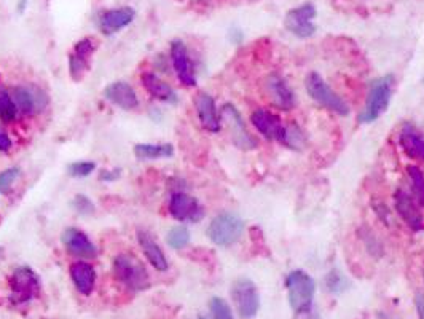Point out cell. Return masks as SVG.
<instances>
[{
	"mask_svg": "<svg viewBox=\"0 0 424 319\" xmlns=\"http://www.w3.org/2000/svg\"><path fill=\"white\" fill-rule=\"evenodd\" d=\"M305 86L310 96L313 98L317 104L322 105V108L332 110L338 115L350 114L348 104H346L343 99H341L338 94L326 84V80H324L319 74L311 72L306 75Z\"/></svg>",
	"mask_w": 424,
	"mask_h": 319,
	"instance_id": "5b68a950",
	"label": "cell"
},
{
	"mask_svg": "<svg viewBox=\"0 0 424 319\" xmlns=\"http://www.w3.org/2000/svg\"><path fill=\"white\" fill-rule=\"evenodd\" d=\"M134 16H136V11H134V8L131 7L107 10L101 15L99 26H101V31L105 35H112L121 31V29L126 27L128 25H131Z\"/></svg>",
	"mask_w": 424,
	"mask_h": 319,
	"instance_id": "e0dca14e",
	"label": "cell"
},
{
	"mask_svg": "<svg viewBox=\"0 0 424 319\" xmlns=\"http://www.w3.org/2000/svg\"><path fill=\"white\" fill-rule=\"evenodd\" d=\"M232 297L238 313L244 319H251L257 315L260 302H258L257 287L251 280L239 278V280L234 281L232 286Z\"/></svg>",
	"mask_w": 424,
	"mask_h": 319,
	"instance_id": "ba28073f",
	"label": "cell"
},
{
	"mask_svg": "<svg viewBox=\"0 0 424 319\" xmlns=\"http://www.w3.org/2000/svg\"><path fill=\"white\" fill-rule=\"evenodd\" d=\"M174 147L171 144H138L134 147V155L139 160H157L173 157Z\"/></svg>",
	"mask_w": 424,
	"mask_h": 319,
	"instance_id": "d4e9b609",
	"label": "cell"
},
{
	"mask_svg": "<svg viewBox=\"0 0 424 319\" xmlns=\"http://www.w3.org/2000/svg\"><path fill=\"white\" fill-rule=\"evenodd\" d=\"M376 209H378V211H376V214H378V216L383 219V221L386 222V219L390 217V212H387V208H385V206L381 204V206H378V208H376Z\"/></svg>",
	"mask_w": 424,
	"mask_h": 319,
	"instance_id": "74e56055",
	"label": "cell"
},
{
	"mask_svg": "<svg viewBox=\"0 0 424 319\" xmlns=\"http://www.w3.org/2000/svg\"><path fill=\"white\" fill-rule=\"evenodd\" d=\"M120 177V169H115V171H102L101 174H99V179L101 181H107V182H112V181H117Z\"/></svg>",
	"mask_w": 424,
	"mask_h": 319,
	"instance_id": "e575fe53",
	"label": "cell"
},
{
	"mask_svg": "<svg viewBox=\"0 0 424 319\" xmlns=\"http://www.w3.org/2000/svg\"><path fill=\"white\" fill-rule=\"evenodd\" d=\"M21 169L20 168H8L4 173H0V193H7L10 187L13 185V182L20 177Z\"/></svg>",
	"mask_w": 424,
	"mask_h": 319,
	"instance_id": "d6a6232c",
	"label": "cell"
},
{
	"mask_svg": "<svg viewBox=\"0 0 424 319\" xmlns=\"http://www.w3.org/2000/svg\"><path fill=\"white\" fill-rule=\"evenodd\" d=\"M171 59H173L175 74H178L182 84L185 86H195L197 79H195V74H193L190 58H188L184 42L174 40L173 45H171Z\"/></svg>",
	"mask_w": 424,
	"mask_h": 319,
	"instance_id": "4fadbf2b",
	"label": "cell"
},
{
	"mask_svg": "<svg viewBox=\"0 0 424 319\" xmlns=\"http://www.w3.org/2000/svg\"><path fill=\"white\" fill-rule=\"evenodd\" d=\"M222 120L225 122V125L230 131V136H232L233 144L238 147V149L243 150H252L257 147V141L252 138L249 131L246 129V123L243 120V117L238 112V109L232 104H225L222 108L220 112Z\"/></svg>",
	"mask_w": 424,
	"mask_h": 319,
	"instance_id": "52a82bcc",
	"label": "cell"
},
{
	"mask_svg": "<svg viewBox=\"0 0 424 319\" xmlns=\"http://www.w3.org/2000/svg\"><path fill=\"white\" fill-rule=\"evenodd\" d=\"M396 209L399 212V216L404 219V222L407 223L411 230L420 232V230L424 227L421 211L418 209L415 200L411 198L407 192L404 190L396 192Z\"/></svg>",
	"mask_w": 424,
	"mask_h": 319,
	"instance_id": "d6986e66",
	"label": "cell"
},
{
	"mask_svg": "<svg viewBox=\"0 0 424 319\" xmlns=\"http://www.w3.org/2000/svg\"><path fill=\"white\" fill-rule=\"evenodd\" d=\"M69 271L77 291L84 295H90L96 285V271L93 265L88 262H75L70 265Z\"/></svg>",
	"mask_w": 424,
	"mask_h": 319,
	"instance_id": "44dd1931",
	"label": "cell"
},
{
	"mask_svg": "<svg viewBox=\"0 0 424 319\" xmlns=\"http://www.w3.org/2000/svg\"><path fill=\"white\" fill-rule=\"evenodd\" d=\"M169 212L174 219L180 222H199L204 217V211L197 198L190 197L187 193L173 195L169 203Z\"/></svg>",
	"mask_w": 424,
	"mask_h": 319,
	"instance_id": "30bf717a",
	"label": "cell"
},
{
	"mask_svg": "<svg viewBox=\"0 0 424 319\" xmlns=\"http://www.w3.org/2000/svg\"><path fill=\"white\" fill-rule=\"evenodd\" d=\"M267 91L270 94V98L273 99V103L282 110H291L293 109V105H296V96H293V91L291 90V86L287 85V82L278 74H273L268 77Z\"/></svg>",
	"mask_w": 424,
	"mask_h": 319,
	"instance_id": "ffe728a7",
	"label": "cell"
},
{
	"mask_svg": "<svg viewBox=\"0 0 424 319\" xmlns=\"http://www.w3.org/2000/svg\"><path fill=\"white\" fill-rule=\"evenodd\" d=\"M289 304L297 315H310L316 292L314 280L303 270H293L286 278Z\"/></svg>",
	"mask_w": 424,
	"mask_h": 319,
	"instance_id": "6da1fadb",
	"label": "cell"
},
{
	"mask_svg": "<svg viewBox=\"0 0 424 319\" xmlns=\"http://www.w3.org/2000/svg\"><path fill=\"white\" fill-rule=\"evenodd\" d=\"M415 306H416L418 318L424 319V294H416V297H415Z\"/></svg>",
	"mask_w": 424,
	"mask_h": 319,
	"instance_id": "d590c367",
	"label": "cell"
},
{
	"mask_svg": "<svg viewBox=\"0 0 424 319\" xmlns=\"http://www.w3.org/2000/svg\"><path fill=\"white\" fill-rule=\"evenodd\" d=\"M16 112L18 108L13 98H11V94L0 88V118H2L5 123H10L15 120Z\"/></svg>",
	"mask_w": 424,
	"mask_h": 319,
	"instance_id": "4316f807",
	"label": "cell"
},
{
	"mask_svg": "<svg viewBox=\"0 0 424 319\" xmlns=\"http://www.w3.org/2000/svg\"><path fill=\"white\" fill-rule=\"evenodd\" d=\"M143 85L147 93H149L152 98L158 99V101L171 103V104L178 103V94H175V91L168 84H164L158 75L152 72H145L143 75Z\"/></svg>",
	"mask_w": 424,
	"mask_h": 319,
	"instance_id": "603a6c76",
	"label": "cell"
},
{
	"mask_svg": "<svg viewBox=\"0 0 424 319\" xmlns=\"http://www.w3.org/2000/svg\"><path fill=\"white\" fill-rule=\"evenodd\" d=\"M316 18V7L313 4H303L297 8L287 11L284 26L289 32L300 39H308L316 32L313 20Z\"/></svg>",
	"mask_w": 424,
	"mask_h": 319,
	"instance_id": "9c48e42d",
	"label": "cell"
},
{
	"mask_svg": "<svg viewBox=\"0 0 424 319\" xmlns=\"http://www.w3.org/2000/svg\"><path fill=\"white\" fill-rule=\"evenodd\" d=\"M104 96L107 101L125 110H133L139 105L136 91L126 82H114V84H110L104 90Z\"/></svg>",
	"mask_w": 424,
	"mask_h": 319,
	"instance_id": "5bb4252c",
	"label": "cell"
},
{
	"mask_svg": "<svg viewBox=\"0 0 424 319\" xmlns=\"http://www.w3.org/2000/svg\"><path fill=\"white\" fill-rule=\"evenodd\" d=\"M251 122L258 131L263 134V138L270 141H281L284 136V125L281 118L267 109H257L252 112Z\"/></svg>",
	"mask_w": 424,
	"mask_h": 319,
	"instance_id": "7c38bea8",
	"label": "cell"
},
{
	"mask_svg": "<svg viewBox=\"0 0 424 319\" xmlns=\"http://www.w3.org/2000/svg\"><path fill=\"white\" fill-rule=\"evenodd\" d=\"M114 275L123 286L131 291H144L149 287V273L144 265L133 256L121 254L114 261Z\"/></svg>",
	"mask_w": 424,
	"mask_h": 319,
	"instance_id": "277c9868",
	"label": "cell"
},
{
	"mask_svg": "<svg viewBox=\"0 0 424 319\" xmlns=\"http://www.w3.org/2000/svg\"><path fill=\"white\" fill-rule=\"evenodd\" d=\"M399 141L400 147L407 153V157L424 162V138H421V136L415 131L413 126L404 125L399 136Z\"/></svg>",
	"mask_w": 424,
	"mask_h": 319,
	"instance_id": "cb8c5ba5",
	"label": "cell"
},
{
	"mask_svg": "<svg viewBox=\"0 0 424 319\" xmlns=\"http://www.w3.org/2000/svg\"><path fill=\"white\" fill-rule=\"evenodd\" d=\"M211 313L214 319H234L232 308L230 305L225 302V300L220 297H214L211 300Z\"/></svg>",
	"mask_w": 424,
	"mask_h": 319,
	"instance_id": "f546056e",
	"label": "cell"
},
{
	"mask_svg": "<svg viewBox=\"0 0 424 319\" xmlns=\"http://www.w3.org/2000/svg\"><path fill=\"white\" fill-rule=\"evenodd\" d=\"M166 241L173 249H182V247H185L188 241H190V232H188V228L184 226H175L169 230Z\"/></svg>",
	"mask_w": 424,
	"mask_h": 319,
	"instance_id": "83f0119b",
	"label": "cell"
},
{
	"mask_svg": "<svg viewBox=\"0 0 424 319\" xmlns=\"http://www.w3.org/2000/svg\"><path fill=\"white\" fill-rule=\"evenodd\" d=\"M392 85H394L392 75L380 77V79H376L370 84L367 101H365L364 110L359 114V122L372 123L387 109V105H390L391 101Z\"/></svg>",
	"mask_w": 424,
	"mask_h": 319,
	"instance_id": "7a4b0ae2",
	"label": "cell"
},
{
	"mask_svg": "<svg viewBox=\"0 0 424 319\" xmlns=\"http://www.w3.org/2000/svg\"><path fill=\"white\" fill-rule=\"evenodd\" d=\"M326 285L331 292H341L346 289V280L338 271H332V273L327 276Z\"/></svg>",
	"mask_w": 424,
	"mask_h": 319,
	"instance_id": "836d02e7",
	"label": "cell"
},
{
	"mask_svg": "<svg viewBox=\"0 0 424 319\" xmlns=\"http://www.w3.org/2000/svg\"><path fill=\"white\" fill-rule=\"evenodd\" d=\"M195 108L201 126L211 133H219L220 118L217 115L216 103L214 99H212V96H209L208 93H198L195 98Z\"/></svg>",
	"mask_w": 424,
	"mask_h": 319,
	"instance_id": "2e32d148",
	"label": "cell"
},
{
	"mask_svg": "<svg viewBox=\"0 0 424 319\" xmlns=\"http://www.w3.org/2000/svg\"><path fill=\"white\" fill-rule=\"evenodd\" d=\"M96 169L94 162H75L67 167V173L72 177H88Z\"/></svg>",
	"mask_w": 424,
	"mask_h": 319,
	"instance_id": "4dcf8cb0",
	"label": "cell"
},
{
	"mask_svg": "<svg viewBox=\"0 0 424 319\" xmlns=\"http://www.w3.org/2000/svg\"><path fill=\"white\" fill-rule=\"evenodd\" d=\"M407 173L410 176L411 187H413L415 198L424 206V173L418 167H407Z\"/></svg>",
	"mask_w": 424,
	"mask_h": 319,
	"instance_id": "f1b7e54d",
	"label": "cell"
},
{
	"mask_svg": "<svg viewBox=\"0 0 424 319\" xmlns=\"http://www.w3.org/2000/svg\"><path fill=\"white\" fill-rule=\"evenodd\" d=\"M11 149V139L8 138L7 133H4L2 129H0V150L7 152Z\"/></svg>",
	"mask_w": 424,
	"mask_h": 319,
	"instance_id": "8d00e7d4",
	"label": "cell"
},
{
	"mask_svg": "<svg viewBox=\"0 0 424 319\" xmlns=\"http://www.w3.org/2000/svg\"><path fill=\"white\" fill-rule=\"evenodd\" d=\"M26 2H27V0H21V2H20V7H18V11H20V13L26 8Z\"/></svg>",
	"mask_w": 424,
	"mask_h": 319,
	"instance_id": "f35d334b",
	"label": "cell"
},
{
	"mask_svg": "<svg viewBox=\"0 0 424 319\" xmlns=\"http://www.w3.org/2000/svg\"><path fill=\"white\" fill-rule=\"evenodd\" d=\"M244 232V222L237 214L232 212H222L216 216L208 227L209 240L216 246H232L241 238Z\"/></svg>",
	"mask_w": 424,
	"mask_h": 319,
	"instance_id": "3957f363",
	"label": "cell"
},
{
	"mask_svg": "<svg viewBox=\"0 0 424 319\" xmlns=\"http://www.w3.org/2000/svg\"><path fill=\"white\" fill-rule=\"evenodd\" d=\"M72 208L79 212L80 216H91L94 214V204L85 195H75L72 200Z\"/></svg>",
	"mask_w": 424,
	"mask_h": 319,
	"instance_id": "1f68e13d",
	"label": "cell"
},
{
	"mask_svg": "<svg viewBox=\"0 0 424 319\" xmlns=\"http://www.w3.org/2000/svg\"><path fill=\"white\" fill-rule=\"evenodd\" d=\"M198 319H206V318H204V316H199V318H198Z\"/></svg>",
	"mask_w": 424,
	"mask_h": 319,
	"instance_id": "ab89813d",
	"label": "cell"
},
{
	"mask_svg": "<svg viewBox=\"0 0 424 319\" xmlns=\"http://www.w3.org/2000/svg\"><path fill=\"white\" fill-rule=\"evenodd\" d=\"M11 98H13L18 110H21L26 115L34 114L37 110H44L46 103H48V99L42 91L37 90V93H35L25 86H15L11 90Z\"/></svg>",
	"mask_w": 424,
	"mask_h": 319,
	"instance_id": "9a60e30c",
	"label": "cell"
},
{
	"mask_svg": "<svg viewBox=\"0 0 424 319\" xmlns=\"http://www.w3.org/2000/svg\"><path fill=\"white\" fill-rule=\"evenodd\" d=\"M282 144H286L289 149H293V150H300L303 149L305 145V136L302 133V129H300L298 126L296 125H289L284 128V136H282L281 139Z\"/></svg>",
	"mask_w": 424,
	"mask_h": 319,
	"instance_id": "484cf974",
	"label": "cell"
},
{
	"mask_svg": "<svg viewBox=\"0 0 424 319\" xmlns=\"http://www.w3.org/2000/svg\"><path fill=\"white\" fill-rule=\"evenodd\" d=\"M62 245L66 246L69 254L80 259H94L98 256V249L90 238L79 228H66L62 233Z\"/></svg>",
	"mask_w": 424,
	"mask_h": 319,
	"instance_id": "8fae6325",
	"label": "cell"
},
{
	"mask_svg": "<svg viewBox=\"0 0 424 319\" xmlns=\"http://www.w3.org/2000/svg\"><path fill=\"white\" fill-rule=\"evenodd\" d=\"M40 281L35 271L29 267H18L10 276V302L25 305L37 297Z\"/></svg>",
	"mask_w": 424,
	"mask_h": 319,
	"instance_id": "8992f818",
	"label": "cell"
},
{
	"mask_svg": "<svg viewBox=\"0 0 424 319\" xmlns=\"http://www.w3.org/2000/svg\"><path fill=\"white\" fill-rule=\"evenodd\" d=\"M138 241L143 251L145 254L147 261L152 263V267L158 270V271H166L168 270V261L166 256H164L161 247L157 245V241L152 238L150 233L144 232V230H139L138 232Z\"/></svg>",
	"mask_w": 424,
	"mask_h": 319,
	"instance_id": "7402d4cb",
	"label": "cell"
},
{
	"mask_svg": "<svg viewBox=\"0 0 424 319\" xmlns=\"http://www.w3.org/2000/svg\"><path fill=\"white\" fill-rule=\"evenodd\" d=\"M94 51V40L93 39H84L75 45L74 53L70 55V75L75 82H80L84 79V75L88 70V64H90V58Z\"/></svg>",
	"mask_w": 424,
	"mask_h": 319,
	"instance_id": "ac0fdd59",
	"label": "cell"
}]
</instances>
